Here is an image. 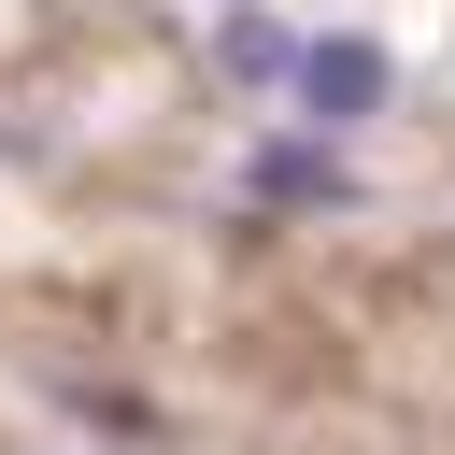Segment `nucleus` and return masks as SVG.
Wrapping results in <instances>:
<instances>
[{
    "mask_svg": "<svg viewBox=\"0 0 455 455\" xmlns=\"http://www.w3.org/2000/svg\"><path fill=\"white\" fill-rule=\"evenodd\" d=\"M284 100H299L313 128H370V114L398 100V57H384L370 28H313V43H299V85H284Z\"/></svg>",
    "mask_w": 455,
    "mask_h": 455,
    "instance_id": "1",
    "label": "nucleus"
},
{
    "mask_svg": "<svg viewBox=\"0 0 455 455\" xmlns=\"http://www.w3.org/2000/svg\"><path fill=\"white\" fill-rule=\"evenodd\" d=\"M242 185H256L270 213H341V199H355V171L327 156V128H313V142H256V156H242Z\"/></svg>",
    "mask_w": 455,
    "mask_h": 455,
    "instance_id": "2",
    "label": "nucleus"
},
{
    "mask_svg": "<svg viewBox=\"0 0 455 455\" xmlns=\"http://www.w3.org/2000/svg\"><path fill=\"white\" fill-rule=\"evenodd\" d=\"M213 57H228L242 85H299V28H270V14H228V28H213Z\"/></svg>",
    "mask_w": 455,
    "mask_h": 455,
    "instance_id": "3",
    "label": "nucleus"
}]
</instances>
